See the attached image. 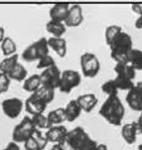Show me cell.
I'll use <instances>...</instances> for the list:
<instances>
[{
    "mask_svg": "<svg viewBox=\"0 0 142 150\" xmlns=\"http://www.w3.org/2000/svg\"><path fill=\"white\" fill-rule=\"evenodd\" d=\"M46 30L48 33H50V34L52 35V37L63 38L66 31H67V27L65 26L64 22L50 20L46 24Z\"/></svg>",
    "mask_w": 142,
    "mask_h": 150,
    "instance_id": "20",
    "label": "cell"
},
{
    "mask_svg": "<svg viewBox=\"0 0 142 150\" xmlns=\"http://www.w3.org/2000/svg\"><path fill=\"white\" fill-rule=\"evenodd\" d=\"M137 134L138 129L135 121L124 124L121 127V136H122L123 140L129 145L135 143L136 139H137Z\"/></svg>",
    "mask_w": 142,
    "mask_h": 150,
    "instance_id": "16",
    "label": "cell"
},
{
    "mask_svg": "<svg viewBox=\"0 0 142 150\" xmlns=\"http://www.w3.org/2000/svg\"><path fill=\"white\" fill-rule=\"evenodd\" d=\"M88 135V134L83 127L77 126L72 130L68 131L66 136L58 145L62 150H78Z\"/></svg>",
    "mask_w": 142,
    "mask_h": 150,
    "instance_id": "4",
    "label": "cell"
},
{
    "mask_svg": "<svg viewBox=\"0 0 142 150\" xmlns=\"http://www.w3.org/2000/svg\"><path fill=\"white\" fill-rule=\"evenodd\" d=\"M47 55H49V46H48L47 38L42 37L38 41L28 46L22 52L21 57L25 62L30 63L34 61H39L41 58Z\"/></svg>",
    "mask_w": 142,
    "mask_h": 150,
    "instance_id": "3",
    "label": "cell"
},
{
    "mask_svg": "<svg viewBox=\"0 0 142 150\" xmlns=\"http://www.w3.org/2000/svg\"><path fill=\"white\" fill-rule=\"evenodd\" d=\"M3 150H20V146L18 143H16V142L10 141Z\"/></svg>",
    "mask_w": 142,
    "mask_h": 150,
    "instance_id": "38",
    "label": "cell"
},
{
    "mask_svg": "<svg viewBox=\"0 0 142 150\" xmlns=\"http://www.w3.org/2000/svg\"><path fill=\"white\" fill-rule=\"evenodd\" d=\"M4 38H5V30L3 27L0 26V43L3 41Z\"/></svg>",
    "mask_w": 142,
    "mask_h": 150,
    "instance_id": "41",
    "label": "cell"
},
{
    "mask_svg": "<svg viewBox=\"0 0 142 150\" xmlns=\"http://www.w3.org/2000/svg\"><path fill=\"white\" fill-rule=\"evenodd\" d=\"M116 77L124 79V80L133 81L136 78V71L132 69L127 63H116L114 67Z\"/></svg>",
    "mask_w": 142,
    "mask_h": 150,
    "instance_id": "17",
    "label": "cell"
},
{
    "mask_svg": "<svg viewBox=\"0 0 142 150\" xmlns=\"http://www.w3.org/2000/svg\"><path fill=\"white\" fill-rule=\"evenodd\" d=\"M97 143L96 141L93 140V138H90V135H88L85 138V140L83 141V143L81 144V146L78 147V150H95Z\"/></svg>",
    "mask_w": 142,
    "mask_h": 150,
    "instance_id": "34",
    "label": "cell"
},
{
    "mask_svg": "<svg viewBox=\"0 0 142 150\" xmlns=\"http://www.w3.org/2000/svg\"><path fill=\"white\" fill-rule=\"evenodd\" d=\"M48 46L60 58H65L67 55V41L64 38H55L51 37L47 39Z\"/></svg>",
    "mask_w": 142,
    "mask_h": 150,
    "instance_id": "18",
    "label": "cell"
},
{
    "mask_svg": "<svg viewBox=\"0 0 142 150\" xmlns=\"http://www.w3.org/2000/svg\"><path fill=\"white\" fill-rule=\"evenodd\" d=\"M38 150H42V149H38Z\"/></svg>",
    "mask_w": 142,
    "mask_h": 150,
    "instance_id": "45",
    "label": "cell"
},
{
    "mask_svg": "<svg viewBox=\"0 0 142 150\" xmlns=\"http://www.w3.org/2000/svg\"><path fill=\"white\" fill-rule=\"evenodd\" d=\"M134 27L138 30L142 29V16H139L137 19H136L135 23H134Z\"/></svg>",
    "mask_w": 142,
    "mask_h": 150,
    "instance_id": "40",
    "label": "cell"
},
{
    "mask_svg": "<svg viewBox=\"0 0 142 150\" xmlns=\"http://www.w3.org/2000/svg\"><path fill=\"white\" fill-rule=\"evenodd\" d=\"M17 45L13 41V39L10 37H5L4 40L1 42V52L6 57H10L16 54Z\"/></svg>",
    "mask_w": 142,
    "mask_h": 150,
    "instance_id": "27",
    "label": "cell"
},
{
    "mask_svg": "<svg viewBox=\"0 0 142 150\" xmlns=\"http://www.w3.org/2000/svg\"><path fill=\"white\" fill-rule=\"evenodd\" d=\"M126 63L132 69H134L136 72L142 71V51L133 48L129 53Z\"/></svg>",
    "mask_w": 142,
    "mask_h": 150,
    "instance_id": "22",
    "label": "cell"
},
{
    "mask_svg": "<svg viewBox=\"0 0 142 150\" xmlns=\"http://www.w3.org/2000/svg\"><path fill=\"white\" fill-rule=\"evenodd\" d=\"M131 9L134 13L138 14L139 16H142V3H135L131 5Z\"/></svg>",
    "mask_w": 142,
    "mask_h": 150,
    "instance_id": "37",
    "label": "cell"
},
{
    "mask_svg": "<svg viewBox=\"0 0 142 150\" xmlns=\"http://www.w3.org/2000/svg\"><path fill=\"white\" fill-rule=\"evenodd\" d=\"M27 75L28 72L26 69H25V67L23 65L20 64V63H18L7 76H8L10 80L17 81V82H24L27 79Z\"/></svg>",
    "mask_w": 142,
    "mask_h": 150,
    "instance_id": "26",
    "label": "cell"
},
{
    "mask_svg": "<svg viewBox=\"0 0 142 150\" xmlns=\"http://www.w3.org/2000/svg\"><path fill=\"white\" fill-rule=\"evenodd\" d=\"M71 5L68 3H57L50 9L49 15L51 20L64 22L69 13Z\"/></svg>",
    "mask_w": 142,
    "mask_h": 150,
    "instance_id": "15",
    "label": "cell"
},
{
    "mask_svg": "<svg viewBox=\"0 0 142 150\" xmlns=\"http://www.w3.org/2000/svg\"><path fill=\"white\" fill-rule=\"evenodd\" d=\"M114 82L116 83V86H117L118 91H130L131 88H133L135 83L133 81H128V80H124V79L115 77V79H113Z\"/></svg>",
    "mask_w": 142,
    "mask_h": 150,
    "instance_id": "32",
    "label": "cell"
},
{
    "mask_svg": "<svg viewBox=\"0 0 142 150\" xmlns=\"http://www.w3.org/2000/svg\"><path fill=\"white\" fill-rule=\"evenodd\" d=\"M50 150H62V149H61V147L58 145V144H54V145L52 146V148H51Z\"/></svg>",
    "mask_w": 142,
    "mask_h": 150,
    "instance_id": "43",
    "label": "cell"
},
{
    "mask_svg": "<svg viewBox=\"0 0 142 150\" xmlns=\"http://www.w3.org/2000/svg\"><path fill=\"white\" fill-rule=\"evenodd\" d=\"M65 109V115H66V121L69 122H73L76 119L78 118V116L81 115V113L83 112L82 108H80L78 101L76 100H72L69 101Z\"/></svg>",
    "mask_w": 142,
    "mask_h": 150,
    "instance_id": "19",
    "label": "cell"
},
{
    "mask_svg": "<svg viewBox=\"0 0 142 150\" xmlns=\"http://www.w3.org/2000/svg\"><path fill=\"white\" fill-rule=\"evenodd\" d=\"M24 148L25 150H38L39 147H38L37 143L35 142L34 139L32 137L28 138L26 141L24 142Z\"/></svg>",
    "mask_w": 142,
    "mask_h": 150,
    "instance_id": "36",
    "label": "cell"
},
{
    "mask_svg": "<svg viewBox=\"0 0 142 150\" xmlns=\"http://www.w3.org/2000/svg\"><path fill=\"white\" fill-rule=\"evenodd\" d=\"M138 150H142V143L138 146Z\"/></svg>",
    "mask_w": 142,
    "mask_h": 150,
    "instance_id": "44",
    "label": "cell"
},
{
    "mask_svg": "<svg viewBox=\"0 0 142 150\" xmlns=\"http://www.w3.org/2000/svg\"><path fill=\"white\" fill-rule=\"evenodd\" d=\"M121 32H122V28L118 26V25H110L108 27H106L105 32V39L106 45L110 46Z\"/></svg>",
    "mask_w": 142,
    "mask_h": 150,
    "instance_id": "28",
    "label": "cell"
},
{
    "mask_svg": "<svg viewBox=\"0 0 142 150\" xmlns=\"http://www.w3.org/2000/svg\"><path fill=\"white\" fill-rule=\"evenodd\" d=\"M135 122H136V126H137L138 132H139V133H142V112L140 113L138 119L135 121Z\"/></svg>",
    "mask_w": 142,
    "mask_h": 150,
    "instance_id": "39",
    "label": "cell"
},
{
    "mask_svg": "<svg viewBox=\"0 0 142 150\" xmlns=\"http://www.w3.org/2000/svg\"><path fill=\"white\" fill-rule=\"evenodd\" d=\"M82 83V76L78 71L75 70H65L61 74V80L59 85V90L61 93H70L73 88H78Z\"/></svg>",
    "mask_w": 142,
    "mask_h": 150,
    "instance_id": "7",
    "label": "cell"
},
{
    "mask_svg": "<svg viewBox=\"0 0 142 150\" xmlns=\"http://www.w3.org/2000/svg\"><path fill=\"white\" fill-rule=\"evenodd\" d=\"M108 47L111 59L116 63H126L129 53L133 49L132 38L128 33L122 31Z\"/></svg>",
    "mask_w": 142,
    "mask_h": 150,
    "instance_id": "2",
    "label": "cell"
},
{
    "mask_svg": "<svg viewBox=\"0 0 142 150\" xmlns=\"http://www.w3.org/2000/svg\"><path fill=\"white\" fill-rule=\"evenodd\" d=\"M81 69L83 77L93 79L98 75L100 70V63L98 58L93 53H83L81 56Z\"/></svg>",
    "mask_w": 142,
    "mask_h": 150,
    "instance_id": "5",
    "label": "cell"
},
{
    "mask_svg": "<svg viewBox=\"0 0 142 150\" xmlns=\"http://www.w3.org/2000/svg\"><path fill=\"white\" fill-rule=\"evenodd\" d=\"M83 21V8L81 5L73 4L70 7L69 13L66 20L64 21V24L66 27L70 28H76L78 27Z\"/></svg>",
    "mask_w": 142,
    "mask_h": 150,
    "instance_id": "11",
    "label": "cell"
},
{
    "mask_svg": "<svg viewBox=\"0 0 142 150\" xmlns=\"http://www.w3.org/2000/svg\"><path fill=\"white\" fill-rule=\"evenodd\" d=\"M56 65V62L54 60V58L50 55H47L45 57L41 58L39 61H38V65H37V69L38 70H46L48 68H51L53 66Z\"/></svg>",
    "mask_w": 142,
    "mask_h": 150,
    "instance_id": "33",
    "label": "cell"
},
{
    "mask_svg": "<svg viewBox=\"0 0 142 150\" xmlns=\"http://www.w3.org/2000/svg\"><path fill=\"white\" fill-rule=\"evenodd\" d=\"M35 129L36 128L32 122L31 117L25 116L12 131V141L16 143H24L28 138L32 136Z\"/></svg>",
    "mask_w": 142,
    "mask_h": 150,
    "instance_id": "6",
    "label": "cell"
},
{
    "mask_svg": "<svg viewBox=\"0 0 142 150\" xmlns=\"http://www.w3.org/2000/svg\"><path fill=\"white\" fill-rule=\"evenodd\" d=\"M31 120L33 124H34L35 128L36 129H45L48 128L49 129V123H48V119H47V115H45L44 113H40V114H36V115H32Z\"/></svg>",
    "mask_w": 142,
    "mask_h": 150,
    "instance_id": "30",
    "label": "cell"
},
{
    "mask_svg": "<svg viewBox=\"0 0 142 150\" xmlns=\"http://www.w3.org/2000/svg\"><path fill=\"white\" fill-rule=\"evenodd\" d=\"M31 137H32L33 139H34L35 142L37 143V145H38V147H39V149L44 150L45 148H46V146H47V144H48V141H47V139H46V136H45V134H43L41 130H39V129H35Z\"/></svg>",
    "mask_w": 142,
    "mask_h": 150,
    "instance_id": "31",
    "label": "cell"
},
{
    "mask_svg": "<svg viewBox=\"0 0 142 150\" xmlns=\"http://www.w3.org/2000/svg\"><path fill=\"white\" fill-rule=\"evenodd\" d=\"M41 85V80H40L39 75H32L29 78L23 82V90L27 93H34L35 91H38Z\"/></svg>",
    "mask_w": 142,
    "mask_h": 150,
    "instance_id": "25",
    "label": "cell"
},
{
    "mask_svg": "<svg viewBox=\"0 0 142 150\" xmlns=\"http://www.w3.org/2000/svg\"><path fill=\"white\" fill-rule=\"evenodd\" d=\"M67 133H68V129L66 128V126L61 124V125H55L50 127L47 130L46 133H45V136H46L48 142L59 144Z\"/></svg>",
    "mask_w": 142,
    "mask_h": 150,
    "instance_id": "14",
    "label": "cell"
},
{
    "mask_svg": "<svg viewBox=\"0 0 142 150\" xmlns=\"http://www.w3.org/2000/svg\"><path fill=\"white\" fill-rule=\"evenodd\" d=\"M101 91L107 96H114L118 95V88L116 86L114 80H108L103 83L100 86Z\"/></svg>",
    "mask_w": 142,
    "mask_h": 150,
    "instance_id": "29",
    "label": "cell"
},
{
    "mask_svg": "<svg viewBox=\"0 0 142 150\" xmlns=\"http://www.w3.org/2000/svg\"><path fill=\"white\" fill-rule=\"evenodd\" d=\"M47 119L48 123H49V127H52V126L55 125H61L64 121H66L64 108H59L50 111L47 115Z\"/></svg>",
    "mask_w": 142,
    "mask_h": 150,
    "instance_id": "21",
    "label": "cell"
},
{
    "mask_svg": "<svg viewBox=\"0 0 142 150\" xmlns=\"http://www.w3.org/2000/svg\"><path fill=\"white\" fill-rule=\"evenodd\" d=\"M34 95L37 96L39 100H41L43 103H45L46 105H49L50 103H52L54 100L55 98V90L48 86H41L38 91L34 93Z\"/></svg>",
    "mask_w": 142,
    "mask_h": 150,
    "instance_id": "23",
    "label": "cell"
},
{
    "mask_svg": "<svg viewBox=\"0 0 142 150\" xmlns=\"http://www.w3.org/2000/svg\"><path fill=\"white\" fill-rule=\"evenodd\" d=\"M19 56L15 54L13 56H10V57H6L5 59L0 61V73L5 74V75H8L14 69V67L18 64Z\"/></svg>",
    "mask_w": 142,
    "mask_h": 150,
    "instance_id": "24",
    "label": "cell"
},
{
    "mask_svg": "<svg viewBox=\"0 0 142 150\" xmlns=\"http://www.w3.org/2000/svg\"><path fill=\"white\" fill-rule=\"evenodd\" d=\"M61 74H62V72L57 67V65L46 69L39 75L40 80H41V85L56 90V88H59Z\"/></svg>",
    "mask_w": 142,
    "mask_h": 150,
    "instance_id": "8",
    "label": "cell"
},
{
    "mask_svg": "<svg viewBox=\"0 0 142 150\" xmlns=\"http://www.w3.org/2000/svg\"><path fill=\"white\" fill-rule=\"evenodd\" d=\"M95 150H108V147L106 146V144L100 143V144H97Z\"/></svg>",
    "mask_w": 142,
    "mask_h": 150,
    "instance_id": "42",
    "label": "cell"
},
{
    "mask_svg": "<svg viewBox=\"0 0 142 150\" xmlns=\"http://www.w3.org/2000/svg\"><path fill=\"white\" fill-rule=\"evenodd\" d=\"M126 103L134 111L142 112V82L136 83L125 98Z\"/></svg>",
    "mask_w": 142,
    "mask_h": 150,
    "instance_id": "10",
    "label": "cell"
},
{
    "mask_svg": "<svg viewBox=\"0 0 142 150\" xmlns=\"http://www.w3.org/2000/svg\"><path fill=\"white\" fill-rule=\"evenodd\" d=\"M98 112L111 125L120 126L125 114V108L117 96H107Z\"/></svg>",
    "mask_w": 142,
    "mask_h": 150,
    "instance_id": "1",
    "label": "cell"
},
{
    "mask_svg": "<svg viewBox=\"0 0 142 150\" xmlns=\"http://www.w3.org/2000/svg\"><path fill=\"white\" fill-rule=\"evenodd\" d=\"M24 108V103L18 98H6L1 103L2 111L7 117L15 119L20 115Z\"/></svg>",
    "mask_w": 142,
    "mask_h": 150,
    "instance_id": "9",
    "label": "cell"
},
{
    "mask_svg": "<svg viewBox=\"0 0 142 150\" xmlns=\"http://www.w3.org/2000/svg\"><path fill=\"white\" fill-rule=\"evenodd\" d=\"M76 100L78 101L82 110L87 113L92 112L98 103V100L95 93H83L78 96Z\"/></svg>",
    "mask_w": 142,
    "mask_h": 150,
    "instance_id": "13",
    "label": "cell"
},
{
    "mask_svg": "<svg viewBox=\"0 0 142 150\" xmlns=\"http://www.w3.org/2000/svg\"><path fill=\"white\" fill-rule=\"evenodd\" d=\"M10 83H11V80L8 78V76L0 73V95L5 93L9 90Z\"/></svg>",
    "mask_w": 142,
    "mask_h": 150,
    "instance_id": "35",
    "label": "cell"
},
{
    "mask_svg": "<svg viewBox=\"0 0 142 150\" xmlns=\"http://www.w3.org/2000/svg\"><path fill=\"white\" fill-rule=\"evenodd\" d=\"M46 108H47L46 103H43L41 100H39L34 93H31V96L25 101V109L31 115L44 113Z\"/></svg>",
    "mask_w": 142,
    "mask_h": 150,
    "instance_id": "12",
    "label": "cell"
}]
</instances>
